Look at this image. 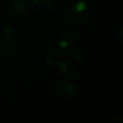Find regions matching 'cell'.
I'll return each instance as SVG.
<instances>
[{
    "label": "cell",
    "instance_id": "obj_1",
    "mask_svg": "<svg viewBox=\"0 0 123 123\" xmlns=\"http://www.w3.org/2000/svg\"><path fill=\"white\" fill-rule=\"evenodd\" d=\"M88 14H89V9L87 7H86L84 9L81 11H79L74 6L71 8L68 12V18L71 22H77L84 20L88 17Z\"/></svg>",
    "mask_w": 123,
    "mask_h": 123
},
{
    "label": "cell",
    "instance_id": "obj_2",
    "mask_svg": "<svg viewBox=\"0 0 123 123\" xmlns=\"http://www.w3.org/2000/svg\"><path fill=\"white\" fill-rule=\"evenodd\" d=\"M26 4L23 0H16L12 2L11 6L12 12L15 14H21L26 10Z\"/></svg>",
    "mask_w": 123,
    "mask_h": 123
},
{
    "label": "cell",
    "instance_id": "obj_3",
    "mask_svg": "<svg viewBox=\"0 0 123 123\" xmlns=\"http://www.w3.org/2000/svg\"><path fill=\"white\" fill-rule=\"evenodd\" d=\"M59 89L63 94L66 96L71 97V96H76L77 94V92L75 90L74 87L71 84H68V83L61 84L59 87Z\"/></svg>",
    "mask_w": 123,
    "mask_h": 123
},
{
    "label": "cell",
    "instance_id": "obj_4",
    "mask_svg": "<svg viewBox=\"0 0 123 123\" xmlns=\"http://www.w3.org/2000/svg\"><path fill=\"white\" fill-rule=\"evenodd\" d=\"M60 69L62 71V72L66 74H72L75 72V68L74 66L68 63V62H62L61 64H60V66H59Z\"/></svg>",
    "mask_w": 123,
    "mask_h": 123
},
{
    "label": "cell",
    "instance_id": "obj_5",
    "mask_svg": "<svg viewBox=\"0 0 123 123\" xmlns=\"http://www.w3.org/2000/svg\"><path fill=\"white\" fill-rule=\"evenodd\" d=\"M2 34H3L4 37L10 38L14 34V29L10 25H6L3 27Z\"/></svg>",
    "mask_w": 123,
    "mask_h": 123
},
{
    "label": "cell",
    "instance_id": "obj_6",
    "mask_svg": "<svg viewBox=\"0 0 123 123\" xmlns=\"http://www.w3.org/2000/svg\"><path fill=\"white\" fill-rule=\"evenodd\" d=\"M74 6H75L76 9L77 10H79V11H81V10L84 9L86 7V4H85L84 2H83V1H79V2H78Z\"/></svg>",
    "mask_w": 123,
    "mask_h": 123
},
{
    "label": "cell",
    "instance_id": "obj_7",
    "mask_svg": "<svg viewBox=\"0 0 123 123\" xmlns=\"http://www.w3.org/2000/svg\"><path fill=\"white\" fill-rule=\"evenodd\" d=\"M30 4L33 8H38L41 5V1L40 0H31Z\"/></svg>",
    "mask_w": 123,
    "mask_h": 123
},
{
    "label": "cell",
    "instance_id": "obj_8",
    "mask_svg": "<svg viewBox=\"0 0 123 123\" xmlns=\"http://www.w3.org/2000/svg\"><path fill=\"white\" fill-rule=\"evenodd\" d=\"M55 0H45V4L46 5L47 7H51L53 6L54 2Z\"/></svg>",
    "mask_w": 123,
    "mask_h": 123
},
{
    "label": "cell",
    "instance_id": "obj_9",
    "mask_svg": "<svg viewBox=\"0 0 123 123\" xmlns=\"http://www.w3.org/2000/svg\"><path fill=\"white\" fill-rule=\"evenodd\" d=\"M60 47H61L62 49H66V48H67V47H68V43H67L66 40H62V41L60 43Z\"/></svg>",
    "mask_w": 123,
    "mask_h": 123
},
{
    "label": "cell",
    "instance_id": "obj_10",
    "mask_svg": "<svg viewBox=\"0 0 123 123\" xmlns=\"http://www.w3.org/2000/svg\"><path fill=\"white\" fill-rule=\"evenodd\" d=\"M81 55H80V54H76L75 56H74V59H75V61H80L81 60Z\"/></svg>",
    "mask_w": 123,
    "mask_h": 123
},
{
    "label": "cell",
    "instance_id": "obj_11",
    "mask_svg": "<svg viewBox=\"0 0 123 123\" xmlns=\"http://www.w3.org/2000/svg\"><path fill=\"white\" fill-rule=\"evenodd\" d=\"M48 63L50 65H53V64L55 63V59H53V58H49V59H48Z\"/></svg>",
    "mask_w": 123,
    "mask_h": 123
},
{
    "label": "cell",
    "instance_id": "obj_12",
    "mask_svg": "<svg viewBox=\"0 0 123 123\" xmlns=\"http://www.w3.org/2000/svg\"><path fill=\"white\" fill-rule=\"evenodd\" d=\"M6 50V48L4 45H0V52H4Z\"/></svg>",
    "mask_w": 123,
    "mask_h": 123
}]
</instances>
